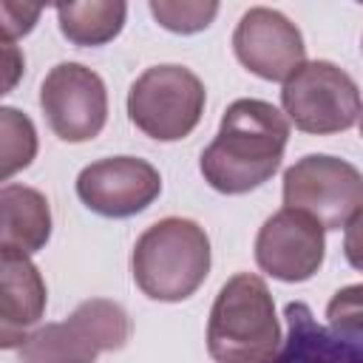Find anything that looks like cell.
I'll use <instances>...</instances> for the list:
<instances>
[{"label": "cell", "mask_w": 363, "mask_h": 363, "mask_svg": "<svg viewBox=\"0 0 363 363\" xmlns=\"http://www.w3.org/2000/svg\"><path fill=\"white\" fill-rule=\"evenodd\" d=\"M289 142V119L264 99H235L227 105L218 133L201 150L204 182L224 196H244L269 182Z\"/></svg>", "instance_id": "1"}, {"label": "cell", "mask_w": 363, "mask_h": 363, "mask_svg": "<svg viewBox=\"0 0 363 363\" xmlns=\"http://www.w3.org/2000/svg\"><path fill=\"white\" fill-rule=\"evenodd\" d=\"M281 323L267 281L238 272L218 289L207 318V354L216 363H275Z\"/></svg>", "instance_id": "2"}, {"label": "cell", "mask_w": 363, "mask_h": 363, "mask_svg": "<svg viewBox=\"0 0 363 363\" xmlns=\"http://www.w3.org/2000/svg\"><path fill=\"white\" fill-rule=\"evenodd\" d=\"M213 264L210 238L201 224L167 216L150 224L133 244L130 272L136 286L162 303H179L199 292Z\"/></svg>", "instance_id": "3"}, {"label": "cell", "mask_w": 363, "mask_h": 363, "mask_svg": "<svg viewBox=\"0 0 363 363\" xmlns=\"http://www.w3.org/2000/svg\"><path fill=\"white\" fill-rule=\"evenodd\" d=\"M130 340L128 312L108 298L82 301L65 320L37 326L20 346V363H94Z\"/></svg>", "instance_id": "4"}, {"label": "cell", "mask_w": 363, "mask_h": 363, "mask_svg": "<svg viewBox=\"0 0 363 363\" xmlns=\"http://www.w3.org/2000/svg\"><path fill=\"white\" fill-rule=\"evenodd\" d=\"M207 91L204 82L184 65H150L128 91L130 122L156 142L187 139L204 113Z\"/></svg>", "instance_id": "5"}, {"label": "cell", "mask_w": 363, "mask_h": 363, "mask_svg": "<svg viewBox=\"0 0 363 363\" xmlns=\"http://www.w3.org/2000/svg\"><path fill=\"white\" fill-rule=\"evenodd\" d=\"M284 116L303 133L329 136L349 130L363 111L357 82L329 60H306L281 88Z\"/></svg>", "instance_id": "6"}, {"label": "cell", "mask_w": 363, "mask_h": 363, "mask_svg": "<svg viewBox=\"0 0 363 363\" xmlns=\"http://www.w3.org/2000/svg\"><path fill=\"white\" fill-rule=\"evenodd\" d=\"M284 207L340 230L363 207V173L346 159L309 153L284 170Z\"/></svg>", "instance_id": "7"}, {"label": "cell", "mask_w": 363, "mask_h": 363, "mask_svg": "<svg viewBox=\"0 0 363 363\" xmlns=\"http://www.w3.org/2000/svg\"><path fill=\"white\" fill-rule=\"evenodd\" d=\"M40 108L57 139L82 145L108 122V91L102 77L82 62H57L40 85Z\"/></svg>", "instance_id": "8"}, {"label": "cell", "mask_w": 363, "mask_h": 363, "mask_svg": "<svg viewBox=\"0 0 363 363\" xmlns=\"http://www.w3.org/2000/svg\"><path fill=\"white\" fill-rule=\"evenodd\" d=\"M326 258V230L312 216L281 207L255 235V264L275 281H309Z\"/></svg>", "instance_id": "9"}, {"label": "cell", "mask_w": 363, "mask_h": 363, "mask_svg": "<svg viewBox=\"0 0 363 363\" xmlns=\"http://www.w3.org/2000/svg\"><path fill=\"white\" fill-rule=\"evenodd\" d=\"M162 193L159 170L139 156H108L77 176L79 201L102 218H130L147 210Z\"/></svg>", "instance_id": "10"}, {"label": "cell", "mask_w": 363, "mask_h": 363, "mask_svg": "<svg viewBox=\"0 0 363 363\" xmlns=\"http://www.w3.org/2000/svg\"><path fill=\"white\" fill-rule=\"evenodd\" d=\"M233 51L250 74L267 82H286L306 62L301 28L267 6H252L241 14L233 31Z\"/></svg>", "instance_id": "11"}, {"label": "cell", "mask_w": 363, "mask_h": 363, "mask_svg": "<svg viewBox=\"0 0 363 363\" xmlns=\"http://www.w3.org/2000/svg\"><path fill=\"white\" fill-rule=\"evenodd\" d=\"M45 303L48 289L31 255L0 250V346L20 349L40 326Z\"/></svg>", "instance_id": "12"}, {"label": "cell", "mask_w": 363, "mask_h": 363, "mask_svg": "<svg viewBox=\"0 0 363 363\" xmlns=\"http://www.w3.org/2000/svg\"><path fill=\"white\" fill-rule=\"evenodd\" d=\"M51 238V207L48 199L28 184L0 187V250L23 255L40 252Z\"/></svg>", "instance_id": "13"}, {"label": "cell", "mask_w": 363, "mask_h": 363, "mask_svg": "<svg viewBox=\"0 0 363 363\" xmlns=\"http://www.w3.org/2000/svg\"><path fill=\"white\" fill-rule=\"evenodd\" d=\"M128 6L122 0H85V3H60L57 23L68 43L94 48L105 45L125 28Z\"/></svg>", "instance_id": "14"}, {"label": "cell", "mask_w": 363, "mask_h": 363, "mask_svg": "<svg viewBox=\"0 0 363 363\" xmlns=\"http://www.w3.org/2000/svg\"><path fill=\"white\" fill-rule=\"evenodd\" d=\"M37 156V128L17 108H0V179L26 170Z\"/></svg>", "instance_id": "15"}, {"label": "cell", "mask_w": 363, "mask_h": 363, "mask_svg": "<svg viewBox=\"0 0 363 363\" xmlns=\"http://www.w3.org/2000/svg\"><path fill=\"white\" fill-rule=\"evenodd\" d=\"M150 14L153 20L173 31V34H196L204 31L216 14H218V3H201V0H150Z\"/></svg>", "instance_id": "16"}, {"label": "cell", "mask_w": 363, "mask_h": 363, "mask_svg": "<svg viewBox=\"0 0 363 363\" xmlns=\"http://www.w3.org/2000/svg\"><path fill=\"white\" fill-rule=\"evenodd\" d=\"M326 318L337 332L363 335V284H349L326 303Z\"/></svg>", "instance_id": "17"}, {"label": "cell", "mask_w": 363, "mask_h": 363, "mask_svg": "<svg viewBox=\"0 0 363 363\" xmlns=\"http://www.w3.org/2000/svg\"><path fill=\"white\" fill-rule=\"evenodd\" d=\"M40 11H43V6L3 0V3H0V37H3V40L26 37V34L37 26Z\"/></svg>", "instance_id": "18"}, {"label": "cell", "mask_w": 363, "mask_h": 363, "mask_svg": "<svg viewBox=\"0 0 363 363\" xmlns=\"http://www.w3.org/2000/svg\"><path fill=\"white\" fill-rule=\"evenodd\" d=\"M343 255H346L349 267L363 272V207L343 227Z\"/></svg>", "instance_id": "19"}, {"label": "cell", "mask_w": 363, "mask_h": 363, "mask_svg": "<svg viewBox=\"0 0 363 363\" xmlns=\"http://www.w3.org/2000/svg\"><path fill=\"white\" fill-rule=\"evenodd\" d=\"M0 51H3V94H9V91L17 85L26 60H23L20 48L14 45V40H3V37H0Z\"/></svg>", "instance_id": "20"}, {"label": "cell", "mask_w": 363, "mask_h": 363, "mask_svg": "<svg viewBox=\"0 0 363 363\" xmlns=\"http://www.w3.org/2000/svg\"><path fill=\"white\" fill-rule=\"evenodd\" d=\"M357 125H360V136H363V111H360V119H357Z\"/></svg>", "instance_id": "21"}]
</instances>
